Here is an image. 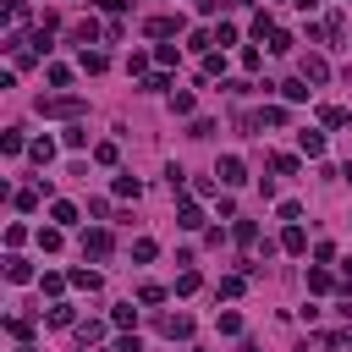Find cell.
Instances as JSON below:
<instances>
[{
  "instance_id": "obj_33",
  "label": "cell",
  "mask_w": 352,
  "mask_h": 352,
  "mask_svg": "<svg viewBox=\"0 0 352 352\" xmlns=\"http://www.w3.org/2000/svg\"><path fill=\"white\" fill-rule=\"evenodd\" d=\"M110 324H121V330H132V324H138V308H132V302H121V308H110Z\"/></svg>"
},
{
  "instance_id": "obj_35",
  "label": "cell",
  "mask_w": 352,
  "mask_h": 352,
  "mask_svg": "<svg viewBox=\"0 0 352 352\" xmlns=\"http://www.w3.org/2000/svg\"><path fill=\"white\" fill-rule=\"evenodd\" d=\"M270 33H275V16H270V11H258V16H253V38H258V44H264V38H270Z\"/></svg>"
},
{
  "instance_id": "obj_25",
  "label": "cell",
  "mask_w": 352,
  "mask_h": 352,
  "mask_svg": "<svg viewBox=\"0 0 352 352\" xmlns=\"http://www.w3.org/2000/svg\"><path fill=\"white\" fill-rule=\"evenodd\" d=\"M170 110L176 116H192V88H170Z\"/></svg>"
},
{
  "instance_id": "obj_46",
  "label": "cell",
  "mask_w": 352,
  "mask_h": 352,
  "mask_svg": "<svg viewBox=\"0 0 352 352\" xmlns=\"http://www.w3.org/2000/svg\"><path fill=\"white\" fill-rule=\"evenodd\" d=\"M242 286H248V275H226L220 280V297H242Z\"/></svg>"
},
{
  "instance_id": "obj_32",
  "label": "cell",
  "mask_w": 352,
  "mask_h": 352,
  "mask_svg": "<svg viewBox=\"0 0 352 352\" xmlns=\"http://www.w3.org/2000/svg\"><path fill=\"white\" fill-rule=\"evenodd\" d=\"M66 280H72V275H55V270H44V280H38V286H44V297H60V292H66Z\"/></svg>"
},
{
  "instance_id": "obj_6",
  "label": "cell",
  "mask_w": 352,
  "mask_h": 352,
  "mask_svg": "<svg viewBox=\"0 0 352 352\" xmlns=\"http://www.w3.org/2000/svg\"><path fill=\"white\" fill-rule=\"evenodd\" d=\"M72 341H77V352H94V346H99V341H104V319H82V324H77V336H72Z\"/></svg>"
},
{
  "instance_id": "obj_54",
  "label": "cell",
  "mask_w": 352,
  "mask_h": 352,
  "mask_svg": "<svg viewBox=\"0 0 352 352\" xmlns=\"http://www.w3.org/2000/svg\"><path fill=\"white\" fill-rule=\"evenodd\" d=\"M341 286L352 292V258H341Z\"/></svg>"
},
{
  "instance_id": "obj_49",
  "label": "cell",
  "mask_w": 352,
  "mask_h": 352,
  "mask_svg": "<svg viewBox=\"0 0 352 352\" xmlns=\"http://www.w3.org/2000/svg\"><path fill=\"white\" fill-rule=\"evenodd\" d=\"M22 242H28V226H6V248H11V253H16V248H22Z\"/></svg>"
},
{
  "instance_id": "obj_44",
  "label": "cell",
  "mask_w": 352,
  "mask_h": 352,
  "mask_svg": "<svg viewBox=\"0 0 352 352\" xmlns=\"http://www.w3.org/2000/svg\"><path fill=\"white\" fill-rule=\"evenodd\" d=\"M275 214H280V220H286V226H297V220H302V204H297V198H286V204H280V209H275Z\"/></svg>"
},
{
  "instance_id": "obj_57",
  "label": "cell",
  "mask_w": 352,
  "mask_h": 352,
  "mask_svg": "<svg viewBox=\"0 0 352 352\" xmlns=\"http://www.w3.org/2000/svg\"><path fill=\"white\" fill-rule=\"evenodd\" d=\"M341 176H346V182H352V160H346V170H341Z\"/></svg>"
},
{
  "instance_id": "obj_39",
  "label": "cell",
  "mask_w": 352,
  "mask_h": 352,
  "mask_svg": "<svg viewBox=\"0 0 352 352\" xmlns=\"http://www.w3.org/2000/svg\"><path fill=\"white\" fill-rule=\"evenodd\" d=\"M138 192H143L138 176H116V198H138Z\"/></svg>"
},
{
  "instance_id": "obj_1",
  "label": "cell",
  "mask_w": 352,
  "mask_h": 352,
  "mask_svg": "<svg viewBox=\"0 0 352 352\" xmlns=\"http://www.w3.org/2000/svg\"><path fill=\"white\" fill-rule=\"evenodd\" d=\"M38 116H50V121H82L88 116V99H77V94H44L38 99Z\"/></svg>"
},
{
  "instance_id": "obj_8",
  "label": "cell",
  "mask_w": 352,
  "mask_h": 352,
  "mask_svg": "<svg viewBox=\"0 0 352 352\" xmlns=\"http://www.w3.org/2000/svg\"><path fill=\"white\" fill-rule=\"evenodd\" d=\"M6 280H11V286H28V280H33V264H28L22 253H6Z\"/></svg>"
},
{
  "instance_id": "obj_29",
  "label": "cell",
  "mask_w": 352,
  "mask_h": 352,
  "mask_svg": "<svg viewBox=\"0 0 352 352\" xmlns=\"http://www.w3.org/2000/svg\"><path fill=\"white\" fill-rule=\"evenodd\" d=\"M270 170L275 176H297V154H270Z\"/></svg>"
},
{
  "instance_id": "obj_9",
  "label": "cell",
  "mask_w": 352,
  "mask_h": 352,
  "mask_svg": "<svg viewBox=\"0 0 352 352\" xmlns=\"http://www.w3.org/2000/svg\"><path fill=\"white\" fill-rule=\"evenodd\" d=\"M44 324H55V330H66V324H77V308H72V302H60V297H55V302H50V308H44Z\"/></svg>"
},
{
  "instance_id": "obj_11",
  "label": "cell",
  "mask_w": 352,
  "mask_h": 352,
  "mask_svg": "<svg viewBox=\"0 0 352 352\" xmlns=\"http://www.w3.org/2000/svg\"><path fill=\"white\" fill-rule=\"evenodd\" d=\"M297 148H302L308 160H324V132H314V126H308V132H297Z\"/></svg>"
},
{
  "instance_id": "obj_56",
  "label": "cell",
  "mask_w": 352,
  "mask_h": 352,
  "mask_svg": "<svg viewBox=\"0 0 352 352\" xmlns=\"http://www.w3.org/2000/svg\"><path fill=\"white\" fill-rule=\"evenodd\" d=\"M16 352H38V346H28V341H22V346H16Z\"/></svg>"
},
{
  "instance_id": "obj_30",
  "label": "cell",
  "mask_w": 352,
  "mask_h": 352,
  "mask_svg": "<svg viewBox=\"0 0 352 352\" xmlns=\"http://www.w3.org/2000/svg\"><path fill=\"white\" fill-rule=\"evenodd\" d=\"M60 242H66L60 226H44V231H38V248H44V253H60Z\"/></svg>"
},
{
  "instance_id": "obj_10",
  "label": "cell",
  "mask_w": 352,
  "mask_h": 352,
  "mask_svg": "<svg viewBox=\"0 0 352 352\" xmlns=\"http://www.w3.org/2000/svg\"><path fill=\"white\" fill-rule=\"evenodd\" d=\"M275 88H280V99H286V104H302V99L314 94V88L302 82V77H286V82H275Z\"/></svg>"
},
{
  "instance_id": "obj_45",
  "label": "cell",
  "mask_w": 352,
  "mask_h": 352,
  "mask_svg": "<svg viewBox=\"0 0 352 352\" xmlns=\"http://www.w3.org/2000/svg\"><path fill=\"white\" fill-rule=\"evenodd\" d=\"M176 292L192 297V292H198V270H182V275H176Z\"/></svg>"
},
{
  "instance_id": "obj_51",
  "label": "cell",
  "mask_w": 352,
  "mask_h": 352,
  "mask_svg": "<svg viewBox=\"0 0 352 352\" xmlns=\"http://www.w3.org/2000/svg\"><path fill=\"white\" fill-rule=\"evenodd\" d=\"M226 11V0H198V16H220Z\"/></svg>"
},
{
  "instance_id": "obj_47",
  "label": "cell",
  "mask_w": 352,
  "mask_h": 352,
  "mask_svg": "<svg viewBox=\"0 0 352 352\" xmlns=\"http://www.w3.org/2000/svg\"><path fill=\"white\" fill-rule=\"evenodd\" d=\"M138 302H148V308H154V302H165V286H154V280H148V286H138Z\"/></svg>"
},
{
  "instance_id": "obj_17",
  "label": "cell",
  "mask_w": 352,
  "mask_h": 352,
  "mask_svg": "<svg viewBox=\"0 0 352 352\" xmlns=\"http://www.w3.org/2000/svg\"><path fill=\"white\" fill-rule=\"evenodd\" d=\"M28 160H33V165H50V160H55V143H50V138H33V143H28Z\"/></svg>"
},
{
  "instance_id": "obj_23",
  "label": "cell",
  "mask_w": 352,
  "mask_h": 352,
  "mask_svg": "<svg viewBox=\"0 0 352 352\" xmlns=\"http://www.w3.org/2000/svg\"><path fill=\"white\" fill-rule=\"evenodd\" d=\"M214 324H220V336H242V314H236V308L214 314Z\"/></svg>"
},
{
  "instance_id": "obj_5",
  "label": "cell",
  "mask_w": 352,
  "mask_h": 352,
  "mask_svg": "<svg viewBox=\"0 0 352 352\" xmlns=\"http://www.w3.org/2000/svg\"><path fill=\"white\" fill-rule=\"evenodd\" d=\"M160 336L187 341V336H192V314H160Z\"/></svg>"
},
{
  "instance_id": "obj_13",
  "label": "cell",
  "mask_w": 352,
  "mask_h": 352,
  "mask_svg": "<svg viewBox=\"0 0 352 352\" xmlns=\"http://www.w3.org/2000/svg\"><path fill=\"white\" fill-rule=\"evenodd\" d=\"M280 248H286V253H308V231H302V226H286V231H280Z\"/></svg>"
},
{
  "instance_id": "obj_15",
  "label": "cell",
  "mask_w": 352,
  "mask_h": 352,
  "mask_svg": "<svg viewBox=\"0 0 352 352\" xmlns=\"http://www.w3.org/2000/svg\"><path fill=\"white\" fill-rule=\"evenodd\" d=\"M292 44H297V38H292L286 28H275V33L264 38V50H270V55H292Z\"/></svg>"
},
{
  "instance_id": "obj_40",
  "label": "cell",
  "mask_w": 352,
  "mask_h": 352,
  "mask_svg": "<svg viewBox=\"0 0 352 352\" xmlns=\"http://www.w3.org/2000/svg\"><path fill=\"white\" fill-rule=\"evenodd\" d=\"M324 346H330V352H352V330H330Z\"/></svg>"
},
{
  "instance_id": "obj_26",
  "label": "cell",
  "mask_w": 352,
  "mask_h": 352,
  "mask_svg": "<svg viewBox=\"0 0 352 352\" xmlns=\"http://www.w3.org/2000/svg\"><path fill=\"white\" fill-rule=\"evenodd\" d=\"M258 126H286V104H264L258 110Z\"/></svg>"
},
{
  "instance_id": "obj_58",
  "label": "cell",
  "mask_w": 352,
  "mask_h": 352,
  "mask_svg": "<svg viewBox=\"0 0 352 352\" xmlns=\"http://www.w3.org/2000/svg\"><path fill=\"white\" fill-rule=\"evenodd\" d=\"M280 6H292V0H280Z\"/></svg>"
},
{
  "instance_id": "obj_34",
  "label": "cell",
  "mask_w": 352,
  "mask_h": 352,
  "mask_svg": "<svg viewBox=\"0 0 352 352\" xmlns=\"http://www.w3.org/2000/svg\"><path fill=\"white\" fill-rule=\"evenodd\" d=\"M6 330H11L16 341H28V336H33V319H28V314H11V319H6Z\"/></svg>"
},
{
  "instance_id": "obj_16",
  "label": "cell",
  "mask_w": 352,
  "mask_h": 352,
  "mask_svg": "<svg viewBox=\"0 0 352 352\" xmlns=\"http://www.w3.org/2000/svg\"><path fill=\"white\" fill-rule=\"evenodd\" d=\"M319 126H346V104H319Z\"/></svg>"
},
{
  "instance_id": "obj_27",
  "label": "cell",
  "mask_w": 352,
  "mask_h": 352,
  "mask_svg": "<svg viewBox=\"0 0 352 352\" xmlns=\"http://www.w3.org/2000/svg\"><path fill=\"white\" fill-rule=\"evenodd\" d=\"M220 132V121H209V116H192V126H187V138H214Z\"/></svg>"
},
{
  "instance_id": "obj_18",
  "label": "cell",
  "mask_w": 352,
  "mask_h": 352,
  "mask_svg": "<svg viewBox=\"0 0 352 352\" xmlns=\"http://www.w3.org/2000/svg\"><path fill=\"white\" fill-rule=\"evenodd\" d=\"M38 198H44V187H22V192H11V204H16L22 214H33V209H38Z\"/></svg>"
},
{
  "instance_id": "obj_3",
  "label": "cell",
  "mask_w": 352,
  "mask_h": 352,
  "mask_svg": "<svg viewBox=\"0 0 352 352\" xmlns=\"http://www.w3.org/2000/svg\"><path fill=\"white\" fill-rule=\"evenodd\" d=\"M297 77H302V82H330V60H324V55H302V60H297Z\"/></svg>"
},
{
  "instance_id": "obj_20",
  "label": "cell",
  "mask_w": 352,
  "mask_h": 352,
  "mask_svg": "<svg viewBox=\"0 0 352 352\" xmlns=\"http://www.w3.org/2000/svg\"><path fill=\"white\" fill-rule=\"evenodd\" d=\"M50 220H55V226H72V220H77V204L55 198V204H50Z\"/></svg>"
},
{
  "instance_id": "obj_38",
  "label": "cell",
  "mask_w": 352,
  "mask_h": 352,
  "mask_svg": "<svg viewBox=\"0 0 352 352\" xmlns=\"http://www.w3.org/2000/svg\"><path fill=\"white\" fill-rule=\"evenodd\" d=\"M104 66H110V60H104V50H82V72H94V77H99Z\"/></svg>"
},
{
  "instance_id": "obj_37",
  "label": "cell",
  "mask_w": 352,
  "mask_h": 352,
  "mask_svg": "<svg viewBox=\"0 0 352 352\" xmlns=\"http://www.w3.org/2000/svg\"><path fill=\"white\" fill-rule=\"evenodd\" d=\"M154 60H160V72H170V66L182 60V50H176V44H160V50H154Z\"/></svg>"
},
{
  "instance_id": "obj_28",
  "label": "cell",
  "mask_w": 352,
  "mask_h": 352,
  "mask_svg": "<svg viewBox=\"0 0 352 352\" xmlns=\"http://www.w3.org/2000/svg\"><path fill=\"white\" fill-rule=\"evenodd\" d=\"M22 148H28V143H22V132H16V126H6V132H0V154H22Z\"/></svg>"
},
{
  "instance_id": "obj_2",
  "label": "cell",
  "mask_w": 352,
  "mask_h": 352,
  "mask_svg": "<svg viewBox=\"0 0 352 352\" xmlns=\"http://www.w3.org/2000/svg\"><path fill=\"white\" fill-rule=\"evenodd\" d=\"M110 248H116V236H110L104 226H94V231H82V258H110Z\"/></svg>"
},
{
  "instance_id": "obj_7",
  "label": "cell",
  "mask_w": 352,
  "mask_h": 352,
  "mask_svg": "<svg viewBox=\"0 0 352 352\" xmlns=\"http://www.w3.org/2000/svg\"><path fill=\"white\" fill-rule=\"evenodd\" d=\"M143 33H148V38H176V33H182V16H148Z\"/></svg>"
},
{
  "instance_id": "obj_19",
  "label": "cell",
  "mask_w": 352,
  "mask_h": 352,
  "mask_svg": "<svg viewBox=\"0 0 352 352\" xmlns=\"http://www.w3.org/2000/svg\"><path fill=\"white\" fill-rule=\"evenodd\" d=\"M176 226H182V231H198V226H204V209H198V204H182V209H176Z\"/></svg>"
},
{
  "instance_id": "obj_12",
  "label": "cell",
  "mask_w": 352,
  "mask_h": 352,
  "mask_svg": "<svg viewBox=\"0 0 352 352\" xmlns=\"http://www.w3.org/2000/svg\"><path fill=\"white\" fill-rule=\"evenodd\" d=\"M72 44H77V50L99 44V22H94V16H88V22H77V28H72Z\"/></svg>"
},
{
  "instance_id": "obj_48",
  "label": "cell",
  "mask_w": 352,
  "mask_h": 352,
  "mask_svg": "<svg viewBox=\"0 0 352 352\" xmlns=\"http://www.w3.org/2000/svg\"><path fill=\"white\" fill-rule=\"evenodd\" d=\"M143 88H148V94H165V88H170V77H165V72H148V77H143Z\"/></svg>"
},
{
  "instance_id": "obj_41",
  "label": "cell",
  "mask_w": 352,
  "mask_h": 352,
  "mask_svg": "<svg viewBox=\"0 0 352 352\" xmlns=\"http://www.w3.org/2000/svg\"><path fill=\"white\" fill-rule=\"evenodd\" d=\"M220 72H226V55L209 50V55H204V77H220Z\"/></svg>"
},
{
  "instance_id": "obj_31",
  "label": "cell",
  "mask_w": 352,
  "mask_h": 352,
  "mask_svg": "<svg viewBox=\"0 0 352 352\" xmlns=\"http://www.w3.org/2000/svg\"><path fill=\"white\" fill-rule=\"evenodd\" d=\"M154 253H160V242H154V236H138V242H132V258H138V264H148Z\"/></svg>"
},
{
  "instance_id": "obj_59",
  "label": "cell",
  "mask_w": 352,
  "mask_h": 352,
  "mask_svg": "<svg viewBox=\"0 0 352 352\" xmlns=\"http://www.w3.org/2000/svg\"><path fill=\"white\" fill-rule=\"evenodd\" d=\"M192 352H198V346H192Z\"/></svg>"
},
{
  "instance_id": "obj_21",
  "label": "cell",
  "mask_w": 352,
  "mask_h": 352,
  "mask_svg": "<svg viewBox=\"0 0 352 352\" xmlns=\"http://www.w3.org/2000/svg\"><path fill=\"white\" fill-rule=\"evenodd\" d=\"M231 236H236V248H253V242H258V226H253V220H236Z\"/></svg>"
},
{
  "instance_id": "obj_22",
  "label": "cell",
  "mask_w": 352,
  "mask_h": 352,
  "mask_svg": "<svg viewBox=\"0 0 352 352\" xmlns=\"http://www.w3.org/2000/svg\"><path fill=\"white\" fill-rule=\"evenodd\" d=\"M72 286H77V292H99L104 280H99V270H72Z\"/></svg>"
},
{
  "instance_id": "obj_14",
  "label": "cell",
  "mask_w": 352,
  "mask_h": 352,
  "mask_svg": "<svg viewBox=\"0 0 352 352\" xmlns=\"http://www.w3.org/2000/svg\"><path fill=\"white\" fill-rule=\"evenodd\" d=\"M330 286H336V275H330L324 264H314V270H308V292H314V297H324Z\"/></svg>"
},
{
  "instance_id": "obj_52",
  "label": "cell",
  "mask_w": 352,
  "mask_h": 352,
  "mask_svg": "<svg viewBox=\"0 0 352 352\" xmlns=\"http://www.w3.org/2000/svg\"><path fill=\"white\" fill-rule=\"evenodd\" d=\"M110 352H143V341H138V336H121V341H116Z\"/></svg>"
},
{
  "instance_id": "obj_24",
  "label": "cell",
  "mask_w": 352,
  "mask_h": 352,
  "mask_svg": "<svg viewBox=\"0 0 352 352\" xmlns=\"http://www.w3.org/2000/svg\"><path fill=\"white\" fill-rule=\"evenodd\" d=\"M44 77H50V88H66V82H72V66H60V60H50V66H44Z\"/></svg>"
},
{
  "instance_id": "obj_53",
  "label": "cell",
  "mask_w": 352,
  "mask_h": 352,
  "mask_svg": "<svg viewBox=\"0 0 352 352\" xmlns=\"http://www.w3.org/2000/svg\"><path fill=\"white\" fill-rule=\"evenodd\" d=\"M94 6H99V11H110V16H116V11H126V0H94Z\"/></svg>"
},
{
  "instance_id": "obj_55",
  "label": "cell",
  "mask_w": 352,
  "mask_h": 352,
  "mask_svg": "<svg viewBox=\"0 0 352 352\" xmlns=\"http://www.w3.org/2000/svg\"><path fill=\"white\" fill-rule=\"evenodd\" d=\"M292 6H297V11H314V6H319V0H292Z\"/></svg>"
},
{
  "instance_id": "obj_42",
  "label": "cell",
  "mask_w": 352,
  "mask_h": 352,
  "mask_svg": "<svg viewBox=\"0 0 352 352\" xmlns=\"http://www.w3.org/2000/svg\"><path fill=\"white\" fill-rule=\"evenodd\" d=\"M60 143H66V148H88V132L72 121V132H60Z\"/></svg>"
},
{
  "instance_id": "obj_50",
  "label": "cell",
  "mask_w": 352,
  "mask_h": 352,
  "mask_svg": "<svg viewBox=\"0 0 352 352\" xmlns=\"http://www.w3.org/2000/svg\"><path fill=\"white\" fill-rule=\"evenodd\" d=\"M214 44H220V50H226V44H236V28H231V22H220V28H214Z\"/></svg>"
},
{
  "instance_id": "obj_4",
  "label": "cell",
  "mask_w": 352,
  "mask_h": 352,
  "mask_svg": "<svg viewBox=\"0 0 352 352\" xmlns=\"http://www.w3.org/2000/svg\"><path fill=\"white\" fill-rule=\"evenodd\" d=\"M214 176H220V187H242V182H248V165H242L236 154H226V160L214 165Z\"/></svg>"
},
{
  "instance_id": "obj_36",
  "label": "cell",
  "mask_w": 352,
  "mask_h": 352,
  "mask_svg": "<svg viewBox=\"0 0 352 352\" xmlns=\"http://www.w3.org/2000/svg\"><path fill=\"white\" fill-rule=\"evenodd\" d=\"M187 50H198V55H209V50H214V33H209V28H198V33L187 38Z\"/></svg>"
},
{
  "instance_id": "obj_43",
  "label": "cell",
  "mask_w": 352,
  "mask_h": 352,
  "mask_svg": "<svg viewBox=\"0 0 352 352\" xmlns=\"http://www.w3.org/2000/svg\"><path fill=\"white\" fill-rule=\"evenodd\" d=\"M94 160H99V165H116L121 148H116V143H94Z\"/></svg>"
}]
</instances>
